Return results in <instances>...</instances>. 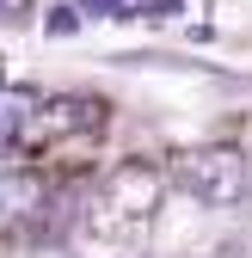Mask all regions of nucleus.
<instances>
[{
  "mask_svg": "<svg viewBox=\"0 0 252 258\" xmlns=\"http://www.w3.org/2000/svg\"><path fill=\"white\" fill-rule=\"evenodd\" d=\"M31 19V0H0V25H25Z\"/></svg>",
  "mask_w": 252,
  "mask_h": 258,
  "instance_id": "6e6552de",
  "label": "nucleus"
},
{
  "mask_svg": "<svg viewBox=\"0 0 252 258\" xmlns=\"http://www.w3.org/2000/svg\"><path fill=\"white\" fill-rule=\"evenodd\" d=\"M43 31H49V37H74V31H80V7H49Z\"/></svg>",
  "mask_w": 252,
  "mask_h": 258,
  "instance_id": "0eeeda50",
  "label": "nucleus"
},
{
  "mask_svg": "<svg viewBox=\"0 0 252 258\" xmlns=\"http://www.w3.org/2000/svg\"><path fill=\"white\" fill-rule=\"evenodd\" d=\"M166 197V172L160 166H148V160H123V166L105 172V184L92 190V203L80 215V246H105V252H130L142 234H148V221L154 209H160Z\"/></svg>",
  "mask_w": 252,
  "mask_h": 258,
  "instance_id": "f257e3e1",
  "label": "nucleus"
},
{
  "mask_svg": "<svg viewBox=\"0 0 252 258\" xmlns=\"http://www.w3.org/2000/svg\"><path fill=\"white\" fill-rule=\"evenodd\" d=\"M172 184L184 197H197L203 209H234V203H246L252 172H246L240 148H191L172 160Z\"/></svg>",
  "mask_w": 252,
  "mask_h": 258,
  "instance_id": "f03ea898",
  "label": "nucleus"
},
{
  "mask_svg": "<svg viewBox=\"0 0 252 258\" xmlns=\"http://www.w3.org/2000/svg\"><path fill=\"white\" fill-rule=\"evenodd\" d=\"M49 221V178L31 166L0 172V240H31Z\"/></svg>",
  "mask_w": 252,
  "mask_h": 258,
  "instance_id": "20e7f679",
  "label": "nucleus"
},
{
  "mask_svg": "<svg viewBox=\"0 0 252 258\" xmlns=\"http://www.w3.org/2000/svg\"><path fill=\"white\" fill-rule=\"evenodd\" d=\"M105 129V105L86 99V92H55V99H37L25 117V148H49V142H68V136H92Z\"/></svg>",
  "mask_w": 252,
  "mask_h": 258,
  "instance_id": "7ed1b4c3",
  "label": "nucleus"
},
{
  "mask_svg": "<svg viewBox=\"0 0 252 258\" xmlns=\"http://www.w3.org/2000/svg\"><path fill=\"white\" fill-rule=\"evenodd\" d=\"M25 117H31V99H7L0 105V154L25 148Z\"/></svg>",
  "mask_w": 252,
  "mask_h": 258,
  "instance_id": "39448f33",
  "label": "nucleus"
},
{
  "mask_svg": "<svg viewBox=\"0 0 252 258\" xmlns=\"http://www.w3.org/2000/svg\"><path fill=\"white\" fill-rule=\"evenodd\" d=\"M80 13H99V19H148V0H80Z\"/></svg>",
  "mask_w": 252,
  "mask_h": 258,
  "instance_id": "423d86ee",
  "label": "nucleus"
},
{
  "mask_svg": "<svg viewBox=\"0 0 252 258\" xmlns=\"http://www.w3.org/2000/svg\"><path fill=\"white\" fill-rule=\"evenodd\" d=\"M0 86H7V55H0Z\"/></svg>",
  "mask_w": 252,
  "mask_h": 258,
  "instance_id": "1a4fd4ad",
  "label": "nucleus"
}]
</instances>
